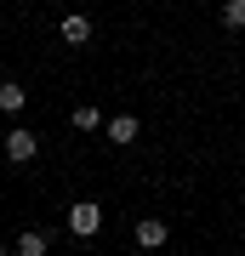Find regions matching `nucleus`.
Wrapping results in <instances>:
<instances>
[{
	"label": "nucleus",
	"mask_w": 245,
	"mask_h": 256,
	"mask_svg": "<svg viewBox=\"0 0 245 256\" xmlns=\"http://www.w3.org/2000/svg\"><path fill=\"white\" fill-rule=\"evenodd\" d=\"M222 28H245V0H222Z\"/></svg>",
	"instance_id": "1a4fd4ad"
},
{
	"label": "nucleus",
	"mask_w": 245,
	"mask_h": 256,
	"mask_svg": "<svg viewBox=\"0 0 245 256\" xmlns=\"http://www.w3.org/2000/svg\"><path fill=\"white\" fill-rule=\"evenodd\" d=\"M23 102H29L23 86H6V80H0V108H18V114H23Z\"/></svg>",
	"instance_id": "6e6552de"
},
{
	"label": "nucleus",
	"mask_w": 245,
	"mask_h": 256,
	"mask_svg": "<svg viewBox=\"0 0 245 256\" xmlns=\"http://www.w3.org/2000/svg\"><path fill=\"white\" fill-rule=\"evenodd\" d=\"M103 131H109V142H114V148H131L137 137H143V120H137V114H114Z\"/></svg>",
	"instance_id": "20e7f679"
},
{
	"label": "nucleus",
	"mask_w": 245,
	"mask_h": 256,
	"mask_svg": "<svg viewBox=\"0 0 245 256\" xmlns=\"http://www.w3.org/2000/svg\"><path fill=\"white\" fill-rule=\"evenodd\" d=\"M69 126H74V131H103V126H109V120H103L97 108H91V102H80V108L69 114Z\"/></svg>",
	"instance_id": "0eeeda50"
},
{
	"label": "nucleus",
	"mask_w": 245,
	"mask_h": 256,
	"mask_svg": "<svg viewBox=\"0 0 245 256\" xmlns=\"http://www.w3.org/2000/svg\"><path fill=\"white\" fill-rule=\"evenodd\" d=\"M63 222H69V234H74V239H91V234L103 228V205H97V200H74Z\"/></svg>",
	"instance_id": "f257e3e1"
},
{
	"label": "nucleus",
	"mask_w": 245,
	"mask_h": 256,
	"mask_svg": "<svg viewBox=\"0 0 245 256\" xmlns=\"http://www.w3.org/2000/svg\"><path fill=\"white\" fill-rule=\"evenodd\" d=\"M131 239H137V245H143V250H160L165 239H171V228H165L160 216H137V228H131Z\"/></svg>",
	"instance_id": "7ed1b4c3"
},
{
	"label": "nucleus",
	"mask_w": 245,
	"mask_h": 256,
	"mask_svg": "<svg viewBox=\"0 0 245 256\" xmlns=\"http://www.w3.org/2000/svg\"><path fill=\"white\" fill-rule=\"evenodd\" d=\"M57 34H63V46H86V40H91V18H86V12H69V18L57 23Z\"/></svg>",
	"instance_id": "39448f33"
},
{
	"label": "nucleus",
	"mask_w": 245,
	"mask_h": 256,
	"mask_svg": "<svg viewBox=\"0 0 245 256\" xmlns=\"http://www.w3.org/2000/svg\"><path fill=\"white\" fill-rule=\"evenodd\" d=\"M12 250H18V256H46V250H52V234H40V228H23Z\"/></svg>",
	"instance_id": "423d86ee"
},
{
	"label": "nucleus",
	"mask_w": 245,
	"mask_h": 256,
	"mask_svg": "<svg viewBox=\"0 0 245 256\" xmlns=\"http://www.w3.org/2000/svg\"><path fill=\"white\" fill-rule=\"evenodd\" d=\"M35 154H40V137H35L29 126H12V131H6V160H12V165H29Z\"/></svg>",
	"instance_id": "f03ea898"
}]
</instances>
